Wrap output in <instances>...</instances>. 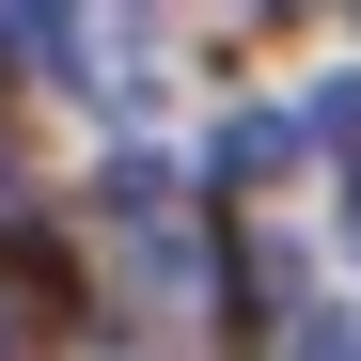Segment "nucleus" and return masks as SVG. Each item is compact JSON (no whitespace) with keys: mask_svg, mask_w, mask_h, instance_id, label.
<instances>
[{"mask_svg":"<svg viewBox=\"0 0 361 361\" xmlns=\"http://www.w3.org/2000/svg\"><path fill=\"white\" fill-rule=\"evenodd\" d=\"M345 235H361V189H345Z\"/></svg>","mask_w":361,"mask_h":361,"instance_id":"423d86ee","label":"nucleus"},{"mask_svg":"<svg viewBox=\"0 0 361 361\" xmlns=\"http://www.w3.org/2000/svg\"><path fill=\"white\" fill-rule=\"evenodd\" d=\"M94 204H110V220H157V204H173V173H157V157H110V173H94Z\"/></svg>","mask_w":361,"mask_h":361,"instance_id":"f03ea898","label":"nucleus"},{"mask_svg":"<svg viewBox=\"0 0 361 361\" xmlns=\"http://www.w3.org/2000/svg\"><path fill=\"white\" fill-rule=\"evenodd\" d=\"M283 142H298V126H267V110H235V126H220V157H204V173H220V189H252V173H283Z\"/></svg>","mask_w":361,"mask_h":361,"instance_id":"f257e3e1","label":"nucleus"},{"mask_svg":"<svg viewBox=\"0 0 361 361\" xmlns=\"http://www.w3.org/2000/svg\"><path fill=\"white\" fill-rule=\"evenodd\" d=\"M298 361H361V330H345V314H314V330H298Z\"/></svg>","mask_w":361,"mask_h":361,"instance_id":"20e7f679","label":"nucleus"},{"mask_svg":"<svg viewBox=\"0 0 361 361\" xmlns=\"http://www.w3.org/2000/svg\"><path fill=\"white\" fill-rule=\"evenodd\" d=\"M314 142H361V79H330V94H314Z\"/></svg>","mask_w":361,"mask_h":361,"instance_id":"7ed1b4c3","label":"nucleus"},{"mask_svg":"<svg viewBox=\"0 0 361 361\" xmlns=\"http://www.w3.org/2000/svg\"><path fill=\"white\" fill-rule=\"evenodd\" d=\"M252 16H298V0H252Z\"/></svg>","mask_w":361,"mask_h":361,"instance_id":"39448f33","label":"nucleus"}]
</instances>
